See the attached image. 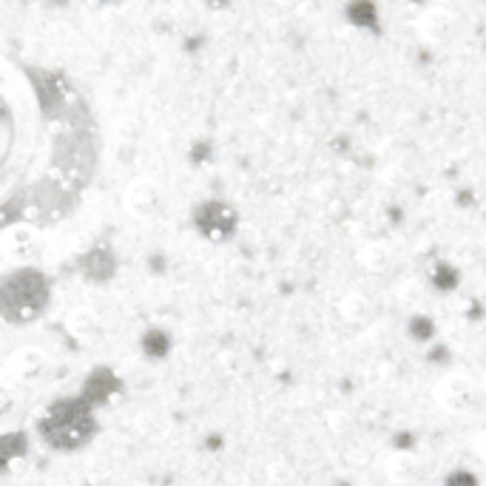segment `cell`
Segmentation results:
<instances>
[{
	"instance_id": "8",
	"label": "cell",
	"mask_w": 486,
	"mask_h": 486,
	"mask_svg": "<svg viewBox=\"0 0 486 486\" xmlns=\"http://www.w3.org/2000/svg\"><path fill=\"white\" fill-rule=\"evenodd\" d=\"M418 32L424 40H430V44H443V40H450L455 32V15L443 6H433L421 15Z\"/></svg>"
},
{
	"instance_id": "12",
	"label": "cell",
	"mask_w": 486,
	"mask_h": 486,
	"mask_svg": "<svg viewBox=\"0 0 486 486\" xmlns=\"http://www.w3.org/2000/svg\"><path fill=\"white\" fill-rule=\"evenodd\" d=\"M277 4H279V6H296L299 0H277Z\"/></svg>"
},
{
	"instance_id": "2",
	"label": "cell",
	"mask_w": 486,
	"mask_h": 486,
	"mask_svg": "<svg viewBox=\"0 0 486 486\" xmlns=\"http://www.w3.org/2000/svg\"><path fill=\"white\" fill-rule=\"evenodd\" d=\"M40 433L54 450L72 452L86 447L97 433V418L89 401H57L40 421Z\"/></svg>"
},
{
	"instance_id": "10",
	"label": "cell",
	"mask_w": 486,
	"mask_h": 486,
	"mask_svg": "<svg viewBox=\"0 0 486 486\" xmlns=\"http://www.w3.org/2000/svg\"><path fill=\"white\" fill-rule=\"evenodd\" d=\"M387 472H390V478H393V481H398V483H413V481H415V475H418V463H415V458H413V455L398 452V455H393V458H390V463H387Z\"/></svg>"
},
{
	"instance_id": "11",
	"label": "cell",
	"mask_w": 486,
	"mask_h": 486,
	"mask_svg": "<svg viewBox=\"0 0 486 486\" xmlns=\"http://www.w3.org/2000/svg\"><path fill=\"white\" fill-rule=\"evenodd\" d=\"M441 486H481V481L472 470L458 467V470H450L447 475H443Z\"/></svg>"
},
{
	"instance_id": "3",
	"label": "cell",
	"mask_w": 486,
	"mask_h": 486,
	"mask_svg": "<svg viewBox=\"0 0 486 486\" xmlns=\"http://www.w3.org/2000/svg\"><path fill=\"white\" fill-rule=\"evenodd\" d=\"M433 398L441 413L452 418H478L486 415V387L472 375L450 373L435 382Z\"/></svg>"
},
{
	"instance_id": "4",
	"label": "cell",
	"mask_w": 486,
	"mask_h": 486,
	"mask_svg": "<svg viewBox=\"0 0 486 486\" xmlns=\"http://www.w3.org/2000/svg\"><path fill=\"white\" fill-rule=\"evenodd\" d=\"M54 373V362L52 355L37 347V345H26V347H17L6 355L4 362V378L20 390H34V387H44Z\"/></svg>"
},
{
	"instance_id": "9",
	"label": "cell",
	"mask_w": 486,
	"mask_h": 486,
	"mask_svg": "<svg viewBox=\"0 0 486 486\" xmlns=\"http://www.w3.org/2000/svg\"><path fill=\"white\" fill-rule=\"evenodd\" d=\"M97 327H100V316L86 305L72 307L69 316H66V330L74 335V339H92V335L97 333Z\"/></svg>"
},
{
	"instance_id": "6",
	"label": "cell",
	"mask_w": 486,
	"mask_h": 486,
	"mask_svg": "<svg viewBox=\"0 0 486 486\" xmlns=\"http://www.w3.org/2000/svg\"><path fill=\"white\" fill-rule=\"evenodd\" d=\"M122 208L129 210L134 219H151L162 208V188L148 177L131 180L122 191Z\"/></svg>"
},
{
	"instance_id": "5",
	"label": "cell",
	"mask_w": 486,
	"mask_h": 486,
	"mask_svg": "<svg viewBox=\"0 0 486 486\" xmlns=\"http://www.w3.org/2000/svg\"><path fill=\"white\" fill-rule=\"evenodd\" d=\"M44 250L46 237L32 222H15L6 230H0V257L12 267H34L44 259Z\"/></svg>"
},
{
	"instance_id": "7",
	"label": "cell",
	"mask_w": 486,
	"mask_h": 486,
	"mask_svg": "<svg viewBox=\"0 0 486 486\" xmlns=\"http://www.w3.org/2000/svg\"><path fill=\"white\" fill-rule=\"evenodd\" d=\"M26 421V390L15 387L0 375V435L20 433Z\"/></svg>"
},
{
	"instance_id": "1",
	"label": "cell",
	"mask_w": 486,
	"mask_h": 486,
	"mask_svg": "<svg viewBox=\"0 0 486 486\" xmlns=\"http://www.w3.org/2000/svg\"><path fill=\"white\" fill-rule=\"evenodd\" d=\"M49 279L37 267H15L0 279V319L29 325L49 307Z\"/></svg>"
}]
</instances>
